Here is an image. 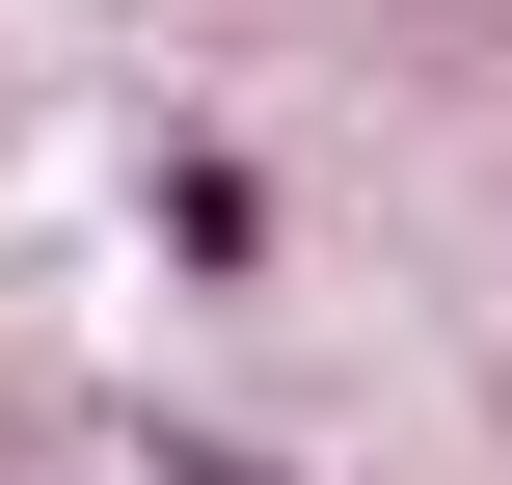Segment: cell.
I'll return each instance as SVG.
<instances>
[{
    "label": "cell",
    "instance_id": "1",
    "mask_svg": "<svg viewBox=\"0 0 512 485\" xmlns=\"http://www.w3.org/2000/svg\"><path fill=\"white\" fill-rule=\"evenodd\" d=\"M189 485H270V459H189Z\"/></svg>",
    "mask_w": 512,
    "mask_h": 485
}]
</instances>
